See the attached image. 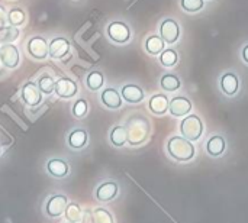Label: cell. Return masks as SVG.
I'll use <instances>...</instances> for the list:
<instances>
[{
	"instance_id": "1",
	"label": "cell",
	"mask_w": 248,
	"mask_h": 223,
	"mask_svg": "<svg viewBox=\"0 0 248 223\" xmlns=\"http://www.w3.org/2000/svg\"><path fill=\"white\" fill-rule=\"evenodd\" d=\"M167 154L171 160L177 163H189L195 158L196 148L193 142L187 141L182 135H173L167 141Z\"/></svg>"
},
{
	"instance_id": "2",
	"label": "cell",
	"mask_w": 248,
	"mask_h": 223,
	"mask_svg": "<svg viewBox=\"0 0 248 223\" xmlns=\"http://www.w3.org/2000/svg\"><path fill=\"white\" fill-rule=\"evenodd\" d=\"M125 128H126V134H128V144L131 147L142 145L150 135L148 120L142 116H138V115L132 116Z\"/></svg>"
},
{
	"instance_id": "3",
	"label": "cell",
	"mask_w": 248,
	"mask_h": 223,
	"mask_svg": "<svg viewBox=\"0 0 248 223\" xmlns=\"http://www.w3.org/2000/svg\"><path fill=\"white\" fill-rule=\"evenodd\" d=\"M179 131L183 138H186L190 142H196L202 138L205 126H203L202 119L198 115L190 113L182 119V122L179 125Z\"/></svg>"
},
{
	"instance_id": "4",
	"label": "cell",
	"mask_w": 248,
	"mask_h": 223,
	"mask_svg": "<svg viewBox=\"0 0 248 223\" xmlns=\"http://www.w3.org/2000/svg\"><path fill=\"white\" fill-rule=\"evenodd\" d=\"M106 33H108V38L115 42V44H119V45H124V44H128L131 36H132V32H131V28L122 22V20H113L108 25L106 28Z\"/></svg>"
},
{
	"instance_id": "5",
	"label": "cell",
	"mask_w": 248,
	"mask_h": 223,
	"mask_svg": "<svg viewBox=\"0 0 248 223\" xmlns=\"http://www.w3.org/2000/svg\"><path fill=\"white\" fill-rule=\"evenodd\" d=\"M180 25L176 19L166 17L160 22V36L167 45H173L180 38Z\"/></svg>"
},
{
	"instance_id": "6",
	"label": "cell",
	"mask_w": 248,
	"mask_h": 223,
	"mask_svg": "<svg viewBox=\"0 0 248 223\" xmlns=\"http://www.w3.org/2000/svg\"><path fill=\"white\" fill-rule=\"evenodd\" d=\"M118 196H119V184L115 180H105L94 190V197L100 203H109L115 200Z\"/></svg>"
},
{
	"instance_id": "7",
	"label": "cell",
	"mask_w": 248,
	"mask_h": 223,
	"mask_svg": "<svg viewBox=\"0 0 248 223\" xmlns=\"http://www.w3.org/2000/svg\"><path fill=\"white\" fill-rule=\"evenodd\" d=\"M68 205V199L64 194H52L51 197H48V200L45 202V208L44 212L48 218L55 219L58 216H61L65 210Z\"/></svg>"
},
{
	"instance_id": "8",
	"label": "cell",
	"mask_w": 248,
	"mask_h": 223,
	"mask_svg": "<svg viewBox=\"0 0 248 223\" xmlns=\"http://www.w3.org/2000/svg\"><path fill=\"white\" fill-rule=\"evenodd\" d=\"M49 42L42 38V36H32L28 44H26V49L28 54L35 58V59H45L46 57H49V48H48Z\"/></svg>"
},
{
	"instance_id": "9",
	"label": "cell",
	"mask_w": 248,
	"mask_h": 223,
	"mask_svg": "<svg viewBox=\"0 0 248 223\" xmlns=\"http://www.w3.org/2000/svg\"><path fill=\"white\" fill-rule=\"evenodd\" d=\"M42 93L38 87L36 83L33 81H26L23 86H22V90H20V97L23 100V103L26 106H31V107H36L42 103Z\"/></svg>"
},
{
	"instance_id": "10",
	"label": "cell",
	"mask_w": 248,
	"mask_h": 223,
	"mask_svg": "<svg viewBox=\"0 0 248 223\" xmlns=\"http://www.w3.org/2000/svg\"><path fill=\"white\" fill-rule=\"evenodd\" d=\"M0 62L3 67L13 70L20 62V54L16 45L13 44H4L0 46Z\"/></svg>"
},
{
	"instance_id": "11",
	"label": "cell",
	"mask_w": 248,
	"mask_h": 223,
	"mask_svg": "<svg viewBox=\"0 0 248 223\" xmlns=\"http://www.w3.org/2000/svg\"><path fill=\"white\" fill-rule=\"evenodd\" d=\"M192 109H193V104H192L190 99H187L185 96H174L173 99H170L169 113L174 118H185V116L190 115Z\"/></svg>"
},
{
	"instance_id": "12",
	"label": "cell",
	"mask_w": 248,
	"mask_h": 223,
	"mask_svg": "<svg viewBox=\"0 0 248 223\" xmlns=\"http://www.w3.org/2000/svg\"><path fill=\"white\" fill-rule=\"evenodd\" d=\"M60 99H73L78 93V86L74 80L68 77H61L55 81V91H54Z\"/></svg>"
},
{
	"instance_id": "13",
	"label": "cell",
	"mask_w": 248,
	"mask_h": 223,
	"mask_svg": "<svg viewBox=\"0 0 248 223\" xmlns=\"http://www.w3.org/2000/svg\"><path fill=\"white\" fill-rule=\"evenodd\" d=\"M219 87L221 91L228 96V97H234L238 91H240V78L235 73L232 71H227L221 75L219 78Z\"/></svg>"
},
{
	"instance_id": "14",
	"label": "cell",
	"mask_w": 248,
	"mask_h": 223,
	"mask_svg": "<svg viewBox=\"0 0 248 223\" xmlns=\"http://www.w3.org/2000/svg\"><path fill=\"white\" fill-rule=\"evenodd\" d=\"M121 96H122V100L129 103V104H138L141 103L144 99H145V91L141 86L138 84H125L121 87Z\"/></svg>"
},
{
	"instance_id": "15",
	"label": "cell",
	"mask_w": 248,
	"mask_h": 223,
	"mask_svg": "<svg viewBox=\"0 0 248 223\" xmlns=\"http://www.w3.org/2000/svg\"><path fill=\"white\" fill-rule=\"evenodd\" d=\"M100 102L105 107L110 109V110H118L122 107V96L121 93L113 89V87H108V89H103V91L100 93Z\"/></svg>"
},
{
	"instance_id": "16",
	"label": "cell",
	"mask_w": 248,
	"mask_h": 223,
	"mask_svg": "<svg viewBox=\"0 0 248 223\" xmlns=\"http://www.w3.org/2000/svg\"><path fill=\"white\" fill-rule=\"evenodd\" d=\"M49 57L54 59H61L64 58L68 52H70V41L64 36H57L52 41H49Z\"/></svg>"
},
{
	"instance_id": "17",
	"label": "cell",
	"mask_w": 248,
	"mask_h": 223,
	"mask_svg": "<svg viewBox=\"0 0 248 223\" xmlns=\"http://www.w3.org/2000/svg\"><path fill=\"white\" fill-rule=\"evenodd\" d=\"M227 151V141L224 135H212L208 142H206V152L212 158H219L225 154Z\"/></svg>"
},
{
	"instance_id": "18",
	"label": "cell",
	"mask_w": 248,
	"mask_h": 223,
	"mask_svg": "<svg viewBox=\"0 0 248 223\" xmlns=\"http://www.w3.org/2000/svg\"><path fill=\"white\" fill-rule=\"evenodd\" d=\"M45 167L46 173L54 178H64L70 174V165L62 158H49Z\"/></svg>"
},
{
	"instance_id": "19",
	"label": "cell",
	"mask_w": 248,
	"mask_h": 223,
	"mask_svg": "<svg viewBox=\"0 0 248 223\" xmlns=\"http://www.w3.org/2000/svg\"><path fill=\"white\" fill-rule=\"evenodd\" d=\"M169 106H170V99L163 93H157L151 96V99L148 100V109L155 116L166 115L169 112Z\"/></svg>"
},
{
	"instance_id": "20",
	"label": "cell",
	"mask_w": 248,
	"mask_h": 223,
	"mask_svg": "<svg viewBox=\"0 0 248 223\" xmlns=\"http://www.w3.org/2000/svg\"><path fill=\"white\" fill-rule=\"evenodd\" d=\"M87 142H89V134H87V131L83 129V128H76V129H73V131L68 134V136H67V144H68V147H70L71 149H74V151H80V149L86 148Z\"/></svg>"
},
{
	"instance_id": "21",
	"label": "cell",
	"mask_w": 248,
	"mask_h": 223,
	"mask_svg": "<svg viewBox=\"0 0 248 223\" xmlns=\"http://www.w3.org/2000/svg\"><path fill=\"white\" fill-rule=\"evenodd\" d=\"M109 141L115 148H122L128 142L126 128L124 125H116L109 132Z\"/></svg>"
},
{
	"instance_id": "22",
	"label": "cell",
	"mask_w": 248,
	"mask_h": 223,
	"mask_svg": "<svg viewBox=\"0 0 248 223\" xmlns=\"http://www.w3.org/2000/svg\"><path fill=\"white\" fill-rule=\"evenodd\" d=\"M144 48L150 55H160L166 49V42L160 35H150L144 42Z\"/></svg>"
},
{
	"instance_id": "23",
	"label": "cell",
	"mask_w": 248,
	"mask_h": 223,
	"mask_svg": "<svg viewBox=\"0 0 248 223\" xmlns=\"http://www.w3.org/2000/svg\"><path fill=\"white\" fill-rule=\"evenodd\" d=\"M160 87L167 93H173V91H176V90H179L182 87V81L176 74L166 73L160 78Z\"/></svg>"
},
{
	"instance_id": "24",
	"label": "cell",
	"mask_w": 248,
	"mask_h": 223,
	"mask_svg": "<svg viewBox=\"0 0 248 223\" xmlns=\"http://www.w3.org/2000/svg\"><path fill=\"white\" fill-rule=\"evenodd\" d=\"M103 84H105V75L100 71L94 70V71H90L87 74V77H86V86H87V89L90 91L100 90L103 87Z\"/></svg>"
},
{
	"instance_id": "25",
	"label": "cell",
	"mask_w": 248,
	"mask_h": 223,
	"mask_svg": "<svg viewBox=\"0 0 248 223\" xmlns=\"http://www.w3.org/2000/svg\"><path fill=\"white\" fill-rule=\"evenodd\" d=\"M158 59H160V64L166 68H171L177 64L179 61V54L176 49L173 48H166L160 55H158Z\"/></svg>"
},
{
	"instance_id": "26",
	"label": "cell",
	"mask_w": 248,
	"mask_h": 223,
	"mask_svg": "<svg viewBox=\"0 0 248 223\" xmlns=\"http://www.w3.org/2000/svg\"><path fill=\"white\" fill-rule=\"evenodd\" d=\"M64 215H65L67 222L78 223L81 222L83 210H81L80 205H77V203H68L67 208H65V210H64Z\"/></svg>"
},
{
	"instance_id": "27",
	"label": "cell",
	"mask_w": 248,
	"mask_h": 223,
	"mask_svg": "<svg viewBox=\"0 0 248 223\" xmlns=\"http://www.w3.org/2000/svg\"><path fill=\"white\" fill-rule=\"evenodd\" d=\"M19 36V29L12 26V25H6L3 28H0V44H10L15 39H17Z\"/></svg>"
},
{
	"instance_id": "28",
	"label": "cell",
	"mask_w": 248,
	"mask_h": 223,
	"mask_svg": "<svg viewBox=\"0 0 248 223\" xmlns=\"http://www.w3.org/2000/svg\"><path fill=\"white\" fill-rule=\"evenodd\" d=\"M26 20V16H25V12L20 9V7H13L7 12V22L9 25L17 28L20 25H23Z\"/></svg>"
},
{
	"instance_id": "29",
	"label": "cell",
	"mask_w": 248,
	"mask_h": 223,
	"mask_svg": "<svg viewBox=\"0 0 248 223\" xmlns=\"http://www.w3.org/2000/svg\"><path fill=\"white\" fill-rule=\"evenodd\" d=\"M36 84H38L41 93L45 94V96H49L51 93L55 91V80L51 75H42V77H39V80H38Z\"/></svg>"
},
{
	"instance_id": "30",
	"label": "cell",
	"mask_w": 248,
	"mask_h": 223,
	"mask_svg": "<svg viewBox=\"0 0 248 223\" xmlns=\"http://www.w3.org/2000/svg\"><path fill=\"white\" fill-rule=\"evenodd\" d=\"M180 7L186 13H198L205 7V0H180Z\"/></svg>"
},
{
	"instance_id": "31",
	"label": "cell",
	"mask_w": 248,
	"mask_h": 223,
	"mask_svg": "<svg viewBox=\"0 0 248 223\" xmlns=\"http://www.w3.org/2000/svg\"><path fill=\"white\" fill-rule=\"evenodd\" d=\"M93 218L94 223H115L112 213L105 208H96L93 210Z\"/></svg>"
},
{
	"instance_id": "32",
	"label": "cell",
	"mask_w": 248,
	"mask_h": 223,
	"mask_svg": "<svg viewBox=\"0 0 248 223\" xmlns=\"http://www.w3.org/2000/svg\"><path fill=\"white\" fill-rule=\"evenodd\" d=\"M71 112H73V116L77 118V119H83L87 112H89V104L84 99H78L74 102L73 107H71Z\"/></svg>"
},
{
	"instance_id": "33",
	"label": "cell",
	"mask_w": 248,
	"mask_h": 223,
	"mask_svg": "<svg viewBox=\"0 0 248 223\" xmlns=\"http://www.w3.org/2000/svg\"><path fill=\"white\" fill-rule=\"evenodd\" d=\"M81 223H94V218H93V212L92 210H84L81 215Z\"/></svg>"
},
{
	"instance_id": "34",
	"label": "cell",
	"mask_w": 248,
	"mask_h": 223,
	"mask_svg": "<svg viewBox=\"0 0 248 223\" xmlns=\"http://www.w3.org/2000/svg\"><path fill=\"white\" fill-rule=\"evenodd\" d=\"M6 22H7V13L6 9L0 4V28L6 26Z\"/></svg>"
},
{
	"instance_id": "35",
	"label": "cell",
	"mask_w": 248,
	"mask_h": 223,
	"mask_svg": "<svg viewBox=\"0 0 248 223\" xmlns=\"http://www.w3.org/2000/svg\"><path fill=\"white\" fill-rule=\"evenodd\" d=\"M241 57H243V61L248 64V44L244 45V48H243V51H241Z\"/></svg>"
},
{
	"instance_id": "36",
	"label": "cell",
	"mask_w": 248,
	"mask_h": 223,
	"mask_svg": "<svg viewBox=\"0 0 248 223\" xmlns=\"http://www.w3.org/2000/svg\"><path fill=\"white\" fill-rule=\"evenodd\" d=\"M0 147H1V145H0ZM0 154H1V149H0Z\"/></svg>"
},
{
	"instance_id": "37",
	"label": "cell",
	"mask_w": 248,
	"mask_h": 223,
	"mask_svg": "<svg viewBox=\"0 0 248 223\" xmlns=\"http://www.w3.org/2000/svg\"><path fill=\"white\" fill-rule=\"evenodd\" d=\"M67 223H70V222H67Z\"/></svg>"
}]
</instances>
